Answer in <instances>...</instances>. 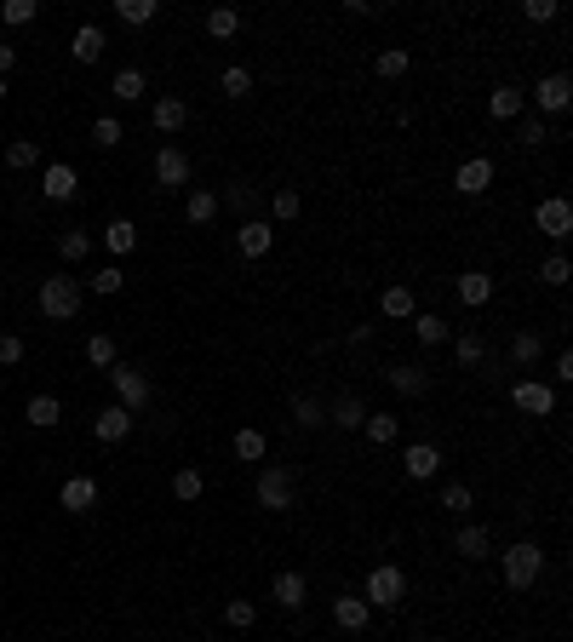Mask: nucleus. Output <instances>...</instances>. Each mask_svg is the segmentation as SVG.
Listing matches in <instances>:
<instances>
[{"label": "nucleus", "instance_id": "obj_1", "mask_svg": "<svg viewBox=\"0 0 573 642\" xmlns=\"http://www.w3.org/2000/svg\"><path fill=\"white\" fill-rule=\"evenodd\" d=\"M35 305L47 321H75L80 316V287H75V275H47L35 293Z\"/></svg>", "mask_w": 573, "mask_h": 642}, {"label": "nucleus", "instance_id": "obj_2", "mask_svg": "<svg viewBox=\"0 0 573 642\" xmlns=\"http://www.w3.org/2000/svg\"><path fill=\"white\" fill-rule=\"evenodd\" d=\"M539 573H545V551L534 540H516L511 551H504V585H511V591L539 585Z\"/></svg>", "mask_w": 573, "mask_h": 642}, {"label": "nucleus", "instance_id": "obj_3", "mask_svg": "<svg viewBox=\"0 0 573 642\" xmlns=\"http://www.w3.org/2000/svg\"><path fill=\"white\" fill-rule=\"evenodd\" d=\"M401 596H408V573L396 562H378L367 573V585H362V603L367 608H401Z\"/></svg>", "mask_w": 573, "mask_h": 642}, {"label": "nucleus", "instance_id": "obj_4", "mask_svg": "<svg viewBox=\"0 0 573 642\" xmlns=\"http://www.w3.org/2000/svg\"><path fill=\"white\" fill-rule=\"evenodd\" d=\"M110 384H115V401H121L126 413H143V408H150V379H143L138 368L115 361V368H110Z\"/></svg>", "mask_w": 573, "mask_h": 642}, {"label": "nucleus", "instance_id": "obj_5", "mask_svg": "<svg viewBox=\"0 0 573 642\" xmlns=\"http://www.w3.org/2000/svg\"><path fill=\"white\" fill-rule=\"evenodd\" d=\"M292 487H299V476H292L287 465H264V476H259V505H264V510H292Z\"/></svg>", "mask_w": 573, "mask_h": 642}, {"label": "nucleus", "instance_id": "obj_6", "mask_svg": "<svg viewBox=\"0 0 573 642\" xmlns=\"http://www.w3.org/2000/svg\"><path fill=\"white\" fill-rule=\"evenodd\" d=\"M511 401H516V413H534V419L557 413V391H550L545 379H516L511 384Z\"/></svg>", "mask_w": 573, "mask_h": 642}, {"label": "nucleus", "instance_id": "obj_7", "mask_svg": "<svg viewBox=\"0 0 573 642\" xmlns=\"http://www.w3.org/2000/svg\"><path fill=\"white\" fill-rule=\"evenodd\" d=\"M304 596H310V580H304V573L299 568H281V573H275V580H270V603L275 608H304Z\"/></svg>", "mask_w": 573, "mask_h": 642}, {"label": "nucleus", "instance_id": "obj_8", "mask_svg": "<svg viewBox=\"0 0 573 642\" xmlns=\"http://www.w3.org/2000/svg\"><path fill=\"white\" fill-rule=\"evenodd\" d=\"M534 224H539V235H550V241H568V235H573V207L562 196H550V201H539Z\"/></svg>", "mask_w": 573, "mask_h": 642}, {"label": "nucleus", "instance_id": "obj_9", "mask_svg": "<svg viewBox=\"0 0 573 642\" xmlns=\"http://www.w3.org/2000/svg\"><path fill=\"white\" fill-rule=\"evenodd\" d=\"M534 103H539L545 115H562L568 103H573V80H568L562 70H550V75L539 80V87H534Z\"/></svg>", "mask_w": 573, "mask_h": 642}, {"label": "nucleus", "instance_id": "obj_10", "mask_svg": "<svg viewBox=\"0 0 573 642\" xmlns=\"http://www.w3.org/2000/svg\"><path fill=\"white\" fill-rule=\"evenodd\" d=\"M453 189H459V196H487V189H493V161H487V155H471V161L453 173Z\"/></svg>", "mask_w": 573, "mask_h": 642}, {"label": "nucleus", "instance_id": "obj_11", "mask_svg": "<svg viewBox=\"0 0 573 642\" xmlns=\"http://www.w3.org/2000/svg\"><path fill=\"white\" fill-rule=\"evenodd\" d=\"M401 470H408L413 482H430L436 470H441V454H436L430 442H408V447H401Z\"/></svg>", "mask_w": 573, "mask_h": 642}, {"label": "nucleus", "instance_id": "obj_12", "mask_svg": "<svg viewBox=\"0 0 573 642\" xmlns=\"http://www.w3.org/2000/svg\"><path fill=\"white\" fill-rule=\"evenodd\" d=\"M236 247H241V259H264V252L275 247V230H270L264 219H241V230H236Z\"/></svg>", "mask_w": 573, "mask_h": 642}, {"label": "nucleus", "instance_id": "obj_13", "mask_svg": "<svg viewBox=\"0 0 573 642\" xmlns=\"http://www.w3.org/2000/svg\"><path fill=\"white\" fill-rule=\"evenodd\" d=\"M58 505L75 510V517H87V510L98 505V482H92V476H69V482L58 487Z\"/></svg>", "mask_w": 573, "mask_h": 642}, {"label": "nucleus", "instance_id": "obj_14", "mask_svg": "<svg viewBox=\"0 0 573 642\" xmlns=\"http://www.w3.org/2000/svg\"><path fill=\"white\" fill-rule=\"evenodd\" d=\"M40 189H47V201H75L80 196V178H75V166L52 161L47 173H40Z\"/></svg>", "mask_w": 573, "mask_h": 642}, {"label": "nucleus", "instance_id": "obj_15", "mask_svg": "<svg viewBox=\"0 0 573 642\" xmlns=\"http://www.w3.org/2000/svg\"><path fill=\"white\" fill-rule=\"evenodd\" d=\"M155 178H161L166 189H184V184H189V155H184V149H173V144L155 149Z\"/></svg>", "mask_w": 573, "mask_h": 642}, {"label": "nucleus", "instance_id": "obj_16", "mask_svg": "<svg viewBox=\"0 0 573 642\" xmlns=\"http://www.w3.org/2000/svg\"><path fill=\"white\" fill-rule=\"evenodd\" d=\"M126 431H133V413H126L121 401H115V408H98V419H92L98 442H126Z\"/></svg>", "mask_w": 573, "mask_h": 642}, {"label": "nucleus", "instance_id": "obj_17", "mask_svg": "<svg viewBox=\"0 0 573 642\" xmlns=\"http://www.w3.org/2000/svg\"><path fill=\"white\" fill-rule=\"evenodd\" d=\"M487 115H493V121H522V115H527V92H522V87H493V98H487Z\"/></svg>", "mask_w": 573, "mask_h": 642}, {"label": "nucleus", "instance_id": "obj_18", "mask_svg": "<svg viewBox=\"0 0 573 642\" xmlns=\"http://www.w3.org/2000/svg\"><path fill=\"white\" fill-rule=\"evenodd\" d=\"M487 298H493V275H487V270H464V275H459V305L482 310Z\"/></svg>", "mask_w": 573, "mask_h": 642}, {"label": "nucleus", "instance_id": "obj_19", "mask_svg": "<svg viewBox=\"0 0 573 642\" xmlns=\"http://www.w3.org/2000/svg\"><path fill=\"white\" fill-rule=\"evenodd\" d=\"M487 545H493V533H487V528H476V522H464V528L453 533V551L464 556V562H482V556H487Z\"/></svg>", "mask_w": 573, "mask_h": 642}, {"label": "nucleus", "instance_id": "obj_20", "mask_svg": "<svg viewBox=\"0 0 573 642\" xmlns=\"http://www.w3.org/2000/svg\"><path fill=\"white\" fill-rule=\"evenodd\" d=\"M150 121H155V133H178V126L189 121V103L184 98H155L150 103Z\"/></svg>", "mask_w": 573, "mask_h": 642}, {"label": "nucleus", "instance_id": "obj_21", "mask_svg": "<svg viewBox=\"0 0 573 642\" xmlns=\"http://www.w3.org/2000/svg\"><path fill=\"white\" fill-rule=\"evenodd\" d=\"M103 47H110V40H103V29H98V24H80V29H75V40H69L75 63H98V58H103Z\"/></svg>", "mask_w": 573, "mask_h": 642}, {"label": "nucleus", "instance_id": "obj_22", "mask_svg": "<svg viewBox=\"0 0 573 642\" xmlns=\"http://www.w3.org/2000/svg\"><path fill=\"white\" fill-rule=\"evenodd\" d=\"M333 619H338V626H345V631H367L373 608L362 603V596H338V603H333Z\"/></svg>", "mask_w": 573, "mask_h": 642}, {"label": "nucleus", "instance_id": "obj_23", "mask_svg": "<svg viewBox=\"0 0 573 642\" xmlns=\"http://www.w3.org/2000/svg\"><path fill=\"white\" fill-rule=\"evenodd\" d=\"M103 247H110L115 259H126V252L138 247V224H133V219H115V224H103Z\"/></svg>", "mask_w": 573, "mask_h": 642}, {"label": "nucleus", "instance_id": "obj_24", "mask_svg": "<svg viewBox=\"0 0 573 642\" xmlns=\"http://www.w3.org/2000/svg\"><path fill=\"white\" fill-rule=\"evenodd\" d=\"M390 391H396V396H424V391H430V373L401 361V368H390Z\"/></svg>", "mask_w": 573, "mask_h": 642}, {"label": "nucleus", "instance_id": "obj_25", "mask_svg": "<svg viewBox=\"0 0 573 642\" xmlns=\"http://www.w3.org/2000/svg\"><path fill=\"white\" fill-rule=\"evenodd\" d=\"M184 219L189 224H212V219H218V196H212V189H189V196H184Z\"/></svg>", "mask_w": 573, "mask_h": 642}, {"label": "nucleus", "instance_id": "obj_26", "mask_svg": "<svg viewBox=\"0 0 573 642\" xmlns=\"http://www.w3.org/2000/svg\"><path fill=\"white\" fill-rule=\"evenodd\" d=\"M155 0H115V17H121V24L126 29H143V24H155Z\"/></svg>", "mask_w": 573, "mask_h": 642}, {"label": "nucleus", "instance_id": "obj_27", "mask_svg": "<svg viewBox=\"0 0 573 642\" xmlns=\"http://www.w3.org/2000/svg\"><path fill=\"white\" fill-rule=\"evenodd\" d=\"M327 419L338 424V431H355V424H362V419H367V401H362V396H338Z\"/></svg>", "mask_w": 573, "mask_h": 642}, {"label": "nucleus", "instance_id": "obj_28", "mask_svg": "<svg viewBox=\"0 0 573 642\" xmlns=\"http://www.w3.org/2000/svg\"><path fill=\"white\" fill-rule=\"evenodd\" d=\"M236 29H241V12L236 6H212L207 12V35L212 40H236Z\"/></svg>", "mask_w": 573, "mask_h": 642}, {"label": "nucleus", "instance_id": "obj_29", "mask_svg": "<svg viewBox=\"0 0 573 642\" xmlns=\"http://www.w3.org/2000/svg\"><path fill=\"white\" fill-rule=\"evenodd\" d=\"M385 316H396V321H408V316H419V298H413V287H385Z\"/></svg>", "mask_w": 573, "mask_h": 642}, {"label": "nucleus", "instance_id": "obj_30", "mask_svg": "<svg viewBox=\"0 0 573 642\" xmlns=\"http://www.w3.org/2000/svg\"><path fill=\"white\" fill-rule=\"evenodd\" d=\"M87 252H92V235H87V230H63V235H58V259L80 264V259H87Z\"/></svg>", "mask_w": 573, "mask_h": 642}, {"label": "nucleus", "instance_id": "obj_31", "mask_svg": "<svg viewBox=\"0 0 573 642\" xmlns=\"http://www.w3.org/2000/svg\"><path fill=\"white\" fill-rule=\"evenodd\" d=\"M482 356H487V338H482V333H459V345H453V361H459V368H482Z\"/></svg>", "mask_w": 573, "mask_h": 642}, {"label": "nucleus", "instance_id": "obj_32", "mask_svg": "<svg viewBox=\"0 0 573 642\" xmlns=\"http://www.w3.org/2000/svg\"><path fill=\"white\" fill-rule=\"evenodd\" d=\"M143 87H150V80H143V70H121V75L110 80V92H115L121 103H138V98H143Z\"/></svg>", "mask_w": 573, "mask_h": 642}, {"label": "nucleus", "instance_id": "obj_33", "mask_svg": "<svg viewBox=\"0 0 573 642\" xmlns=\"http://www.w3.org/2000/svg\"><path fill=\"white\" fill-rule=\"evenodd\" d=\"M63 419V408H58V396H29V424L35 431H52V424Z\"/></svg>", "mask_w": 573, "mask_h": 642}, {"label": "nucleus", "instance_id": "obj_34", "mask_svg": "<svg viewBox=\"0 0 573 642\" xmlns=\"http://www.w3.org/2000/svg\"><path fill=\"white\" fill-rule=\"evenodd\" d=\"M87 361H92V368H115V361H121L115 338H110V333H92V338H87Z\"/></svg>", "mask_w": 573, "mask_h": 642}, {"label": "nucleus", "instance_id": "obj_35", "mask_svg": "<svg viewBox=\"0 0 573 642\" xmlns=\"http://www.w3.org/2000/svg\"><path fill=\"white\" fill-rule=\"evenodd\" d=\"M218 92H224V98H247V92H252V70H241V63H229V70L218 75Z\"/></svg>", "mask_w": 573, "mask_h": 642}, {"label": "nucleus", "instance_id": "obj_36", "mask_svg": "<svg viewBox=\"0 0 573 642\" xmlns=\"http://www.w3.org/2000/svg\"><path fill=\"white\" fill-rule=\"evenodd\" d=\"M35 161H40V144H35V138H12V144H6V166H17V173H29Z\"/></svg>", "mask_w": 573, "mask_h": 642}, {"label": "nucleus", "instance_id": "obj_37", "mask_svg": "<svg viewBox=\"0 0 573 642\" xmlns=\"http://www.w3.org/2000/svg\"><path fill=\"white\" fill-rule=\"evenodd\" d=\"M201 470H173V499H184V505H196L201 499Z\"/></svg>", "mask_w": 573, "mask_h": 642}, {"label": "nucleus", "instance_id": "obj_38", "mask_svg": "<svg viewBox=\"0 0 573 642\" xmlns=\"http://www.w3.org/2000/svg\"><path fill=\"white\" fill-rule=\"evenodd\" d=\"M408 63H413V58H408V47H385V52H378V63H373V70L385 75V80H396V75H408Z\"/></svg>", "mask_w": 573, "mask_h": 642}, {"label": "nucleus", "instance_id": "obj_39", "mask_svg": "<svg viewBox=\"0 0 573 642\" xmlns=\"http://www.w3.org/2000/svg\"><path fill=\"white\" fill-rule=\"evenodd\" d=\"M413 333H419V345H448V321L441 316H413Z\"/></svg>", "mask_w": 573, "mask_h": 642}, {"label": "nucleus", "instance_id": "obj_40", "mask_svg": "<svg viewBox=\"0 0 573 642\" xmlns=\"http://www.w3.org/2000/svg\"><path fill=\"white\" fill-rule=\"evenodd\" d=\"M121 138H126V126H121L115 115H98V121H92V144H98V149H115Z\"/></svg>", "mask_w": 573, "mask_h": 642}, {"label": "nucleus", "instance_id": "obj_41", "mask_svg": "<svg viewBox=\"0 0 573 642\" xmlns=\"http://www.w3.org/2000/svg\"><path fill=\"white\" fill-rule=\"evenodd\" d=\"M362 431H367L373 442H396V431H401V419H396V413H367V419H362Z\"/></svg>", "mask_w": 573, "mask_h": 642}, {"label": "nucleus", "instance_id": "obj_42", "mask_svg": "<svg viewBox=\"0 0 573 642\" xmlns=\"http://www.w3.org/2000/svg\"><path fill=\"white\" fill-rule=\"evenodd\" d=\"M292 419H299L304 431H315V424H327V408L315 396H299V401H292Z\"/></svg>", "mask_w": 573, "mask_h": 642}, {"label": "nucleus", "instance_id": "obj_43", "mask_svg": "<svg viewBox=\"0 0 573 642\" xmlns=\"http://www.w3.org/2000/svg\"><path fill=\"white\" fill-rule=\"evenodd\" d=\"M299 189H275V201H270V212H275V224H292V219H299Z\"/></svg>", "mask_w": 573, "mask_h": 642}, {"label": "nucleus", "instance_id": "obj_44", "mask_svg": "<svg viewBox=\"0 0 573 642\" xmlns=\"http://www.w3.org/2000/svg\"><path fill=\"white\" fill-rule=\"evenodd\" d=\"M568 275H573V264L562 259V252H550V259L539 264V282H545V287H568Z\"/></svg>", "mask_w": 573, "mask_h": 642}, {"label": "nucleus", "instance_id": "obj_45", "mask_svg": "<svg viewBox=\"0 0 573 642\" xmlns=\"http://www.w3.org/2000/svg\"><path fill=\"white\" fill-rule=\"evenodd\" d=\"M516 138H522L527 149H539V144H550V126H545L539 115H522V121H516Z\"/></svg>", "mask_w": 573, "mask_h": 642}, {"label": "nucleus", "instance_id": "obj_46", "mask_svg": "<svg viewBox=\"0 0 573 642\" xmlns=\"http://www.w3.org/2000/svg\"><path fill=\"white\" fill-rule=\"evenodd\" d=\"M236 459H252V465H259V459H264V431H252V424H247V431H236Z\"/></svg>", "mask_w": 573, "mask_h": 642}, {"label": "nucleus", "instance_id": "obj_47", "mask_svg": "<svg viewBox=\"0 0 573 642\" xmlns=\"http://www.w3.org/2000/svg\"><path fill=\"white\" fill-rule=\"evenodd\" d=\"M511 361H516V368L539 361V333H516V338H511Z\"/></svg>", "mask_w": 573, "mask_h": 642}, {"label": "nucleus", "instance_id": "obj_48", "mask_svg": "<svg viewBox=\"0 0 573 642\" xmlns=\"http://www.w3.org/2000/svg\"><path fill=\"white\" fill-rule=\"evenodd\" d=\"M0 17H6V24H35V17H40V0H6V6H0Z\"/></svg>", "mask_w": 573, "mask_h": 642}, {"label": "nucleus", "instance_id": "obj_49", "mask_svg": "<svg viewBox=\"0 0 573 642\" xmlns=\"http://www.w3.org/2000/svg\"><path fill=\"white\" fill-rule=\"evenodd\" d=\"M224 619H229V631H247L252 619H259V608H252V603H241V596H236V603H224Z\"/></svg>", "mask_w": 573, "mask_h": 642}, {"label": "nucleus", "instance_id": "obj_50", "mask_svg": "<svg viewBox=\"0 0 573 642\" xmlns=\"http://www.w3.org/2000/svg\"><path fill=\"white\" fill-rule=\"evenodd\" d=\"M522 17L527 24H550V17H562V6L557 0H522Z\"/></svg>", "mask_w": 573, "mask_h": 642}, {"label": "nucleus", "instance_id": "obj_51", "mask_svg": "<svg viewBox=\"0 0 573 642\" xmlns=\"http://www.w3.org/2000/svg\"><path fill=\"white\" fill-rule=\"evenodd\" d=\"M229 207H236V212H247V219H252V207H259V189H252V184H229V196H224Z\"/></svg>", "mask_w": 573, "mask_h": 642}, {"label": "nucleus", "instance_id": "obj_52", "mask_svg": "<svg viewBox=\"0 0 573 642\" xmlns=\"http://www.w3.org/2000/svg\"><path fill=\"white\" fill-rule=\"evenodd\" d=\"M441 505H448L453 517H464V510H471V487H464V482H448V494H441Z\"/></svg>", "mask_w": 573, "mask_h": 642}, {"label": "nucleus", "instance_id": "obj_53", "mask_svg": "<svg viewBox=\"0 0 573 642\" xmlns=\"http://www.w3.org/2000/svg\"><path fill=\"white\" fill-rule=\"evenodd\" d=\"M92 287H98V293H121V287H126V275H121V264H103V270L92 275Z\"/></svg>", "mask_w": 573, "mask_h": 642}, {"label": "nucleus", "instance_id": "obj_54", "mask_svg": "<svg viewBox=\"0 0 573 642\" xmlns=\"http://www.w3.org/2000/svg\"><path fill=\"white\" fill-rule=\"evenodd\" d=\"M12 361H24V338H17V333H0V368H12Z\"/></svg>", "mask_w": 573, "mask_h": 642}, {"label": "nucleus", "instance_id": "obj_55", "mask_svg": "<svg viewBox=\"0 0 573 642\" xmlns=\"http://www.w3.org/2000/svg\"><path fill=\"white\" fill-rule=\"evenodd\" d=\"M550 373H557V384H573V356L562 350V356H557V368H550Z\"/></svg>", "mask_w": 573, "mask_h": 642}, {"label": "nucleus", "instance_id": "obj_56", "mask_svg": "<svg viewBox=\"0 0 573 642\" xmlns=\"http://www.w3.org/2000/svg\"><path fill=\"white\" fill-rule=\"evenodd\" d=\"M17 63V47H0V80H6V70Z\"/></svg>", "mask_w": 573, "mask_h": 642}, {"label": "nucleus", "instance_id": "obj_57", "mask_svg": "<svg viewBox=\"0 0 573 642\" xmlns=\"http://www.w3.org/2000/svg\"><path fill=\"white\" fill-rule=\"evenodd\" d=\"M0 103H6V80H0Z\"/></svg>", "mask_w": 573, "mask_h": 642}]
</instances>
